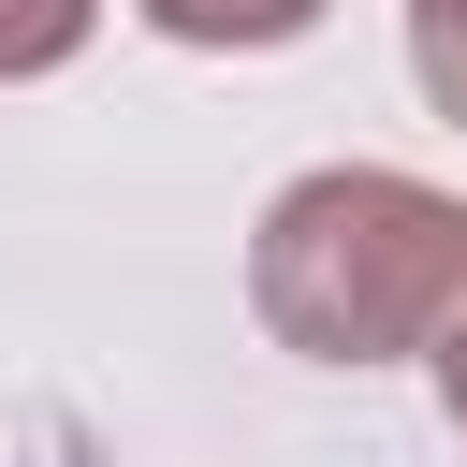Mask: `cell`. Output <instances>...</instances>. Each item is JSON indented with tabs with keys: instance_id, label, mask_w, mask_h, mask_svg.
I'll list each match as a JSON object with an SVG mask.
<instances>
[{
	"instance_id": "2",
	"label": "cell",
	"mask_w": 467,
	"mask_h": 467,
	"mask_svg": "<svg viewBox=\"0 0 467 467\" xmlns=\"http://www.w3.org/2000/svg\"><path fill=\"white\" fill-rule=\"evenodd\" d=\"M161 44H190V58H263V44H306L336 0H131Z\"/></svg>"
},
{
	"instance_id": "3",
	"label": "cell",
	"mask_w": 467,
	"mask_h": 467,
	"mask_svg": "<svg viewBox=\"0 0 467 467\" xmlns=\"http://www.w3.org/2000/svg\"><path fill=\"white\" fill-rule=\"evenodd\" d=\"M88 29H102V0H0V88H29V73H58V58H88Z\"/></svg>"
},
{
	"instance_id": "5",
	"label": "cell",
	"mask_w": 467,
	"mask_h": 467,
	"mask_svg": "<svg viewBox=\"0 0 467 467\" xmlns=\"http://www.w3.org/2000/svg\"><path fill=\"white\" fill-rule=\"evenodd\" d=\"M423 365H438V409H452V438H467V306L438 321V350H423Z\"/></svg>"
},
{
	"instance_id": "1",
	"label": "cell",
	"mask_w": 467,
	"mask_h": 467,
	"mask_svg": "<svg viewBox=\"0 0 467 467\" xmlns=\"http://www.w3.org/2000/svg\"><path fill=\"white\" fill-rule=\"evenodd\" d=\"M248 306L306 365H409L467 306V204L394 161H321L248 234Z\"/></svg>"
},
{
	"instance_id": "4",
	"label": "cell",
	"mask_w": 467,
	"mask_h": 467,
	"mask_svg": "<svg viewBox=\"0 0 467 467\" xmlns=\"http://www.w3.org/2000/svg\"><path fill=\"white\" fill-rule=\"evenodd\" d=\"M409 73H423V102L467 131V0H409Z\"/></svg>"
}]
</instances>
